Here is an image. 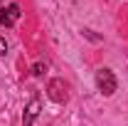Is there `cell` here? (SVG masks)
Wrapping results in <instances>:
<instances>
[{"instance_id":"3957f363","label":"cell","mask_w":128,"mask_h":126,"mask_svg":"<svg viewBox=\"0 0 128 126\" xmlns=\"http://www.w3.org/2000/svg\"><path fill=\"white\" fill-rule=\"evenodd\" d=\"M17 20H20V5L10 3L8 8H0V25L2 27H12Z\"/></svg>"},{"instance_id":"277c9868","label":"cell","mask_w":128,"mask_h":126,"mask_svg":"<svg viewBox=\"0 0 128 126\" xmlns=\"http://www.w3.org/2000/svg\"><path fill=\"white\" fill-rule=\"evenodd\" d=\"M40 109H42L40 99H32L30 104L25 106V114H22V126H32V121L40 116Z\"/></svg>"},{"instance_id":"6da1fadb","label":"cell","mask_w":128,"mask_h":126,"mask_svg":"<svg viewBox=\"0 0 128 126\" xmlns=\"http://www.w3.org/2000/svg\"><path fill=\"white\" fill-rule=\"evenodd\" d=\"M96 87H98L101 94H106V96H111L113 92H116L118 82H116L111 69H98V72H96Z\"/></svg>"},{"instance_id":"5b68a950","label":"cell","mask_w":128,"mask_h":126,"mask_svg":"<svg viewBox=\"0 0 128 126\" xmlns=\"http://www.w3.org/2000/svg\"><path fill=\"white\" fill-rule=\"evenodd\" d=\"M44 69H47L44 64H42V62H37L34 67H32V74H34V77H42V74H44Z\"/></svg>"},{"instance_id":"8992f818","label":"cell","mask_w":128,"mask_h":126,"mask_svg":"<svg viewBox=\"0 0 128 126\" xmlns=\"http://www.w3.org/2000/svg\"><path fill=\"white\" fill-rule=\"evenodd\" d=\"M5 52H8V45H5V40L0 37V54H5Z\"/></svg>"},{"instance_id":"7a4b0ae2","label":"cell","mask_w":128,"mask_h":126,"mask_svg":"<svg viewBox=\"0 0 128 126\" xmlns=\"http://www.w3.org/2000/svg\"><path fill=\"white\" fill-rule=\"evenodd\" d=\"M47 96L54 101V104H64L66 101V84L62 79H52L47 87Z\"/></svg>"}]
</instances>
